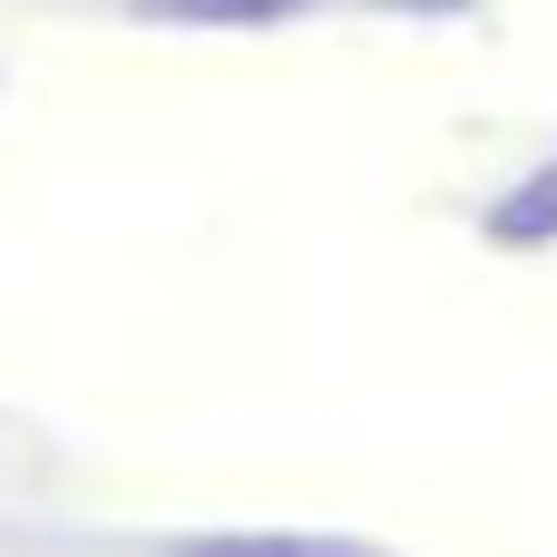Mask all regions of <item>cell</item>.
Here are the masks:
<instances>
[{
    "label": "cell",
    "mask_w": 557,
    "mask_h": 557,
    "mask_svg": "<svg viewBox=\"0 0 557 557\" xmlns=\"http://www.w3.org/2000/svg\"><path fill=\"white\" fill-rule=\"evenodd\" d=\"M304 10L313 0H137V20H157V29H274Z\"/></svg>",
    "instance_id": "obj_1"
},
{
    "label": "cell",
    "mask_w": 557,
    "mask_h": 557,
    "mask_svg": "<svg viewBox=\"0 0 557 557\" xmlns=\"http://www.w3.org/2000/svg\"><path fill=\"white\" fill-rule=\"evenodd\" d=\"M186 557H382L362 539H304V529H245V539H196Z\"/></svg>",
    "instance_id": "obj_2"
},
{
    "label": "cell",
    "mask_w": 557,
    "mask_h": 557,
    "mask_svg": "<svg viewBox=\"0 0 557 557\" xmlns=\"http://www.w3.org/2000/svg\"><path fill=\"white\" fill-rule=\"evenodd\" d=\"M490 235H499V245H548L557 235V166H539V176L490 215Z\"/></svg>",
    "instance_id": "obj_3"
}]
</instances>
